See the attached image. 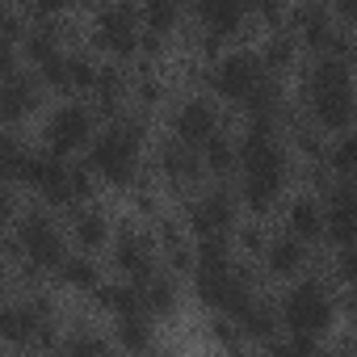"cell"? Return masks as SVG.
I'll return each mask as SVG.
<instances>
[{"label": "cell", "instance_id": "d6986e66", "mask_svg": "<svg viewBox=\"0 0 357 357\" xmlns=\"http://www.w3.org/2000/svg\"><path fill=\"white\" fill-rule=\"evenodd\" d=\"M139 294H143V311H147L151 319H160V324H172L176 315H181V307H185L181 278H172L168 269H160L151 282H143Z\"/></svg>", "mask_w": 357, "mask_h": 357}, {"label": "cell", "instance_id": "ffe728a7", "mask_svg": "<svg viewBox=\"0 0 357 357\" xmlns=\"http://www.w3.org/2000/svg\"><path fill=\"white\" fill-rule=\"evenodd\" d=\"M202 164L211 181H236L240 176V135H231V126H223L206 147H202Z\"/></svg>", "mask_w": 357, "mask_h": 357}, {"label": "cell", "instance_id": "f1b7e54d", "mask_svg": "<svg viewBox=\"0 0 357 357\" xmlns=\"http://www.w3.org/2000/svg\"><path fill=\"white\" fill-rule=\"evenodd\" d=\"M344 315L353 319V328H357V286L349 290V298H344Z\"/></svg>", "mask_w": 357, "mask_h": 357}, {"label": "cell", "instance_id": "484cf974", "mask_svg": "<svg viewBox=\"0 0 357 357\" xmlns=\"http://www.w3.org/2000/svg\"><path fill=\"white\" fill-rule=\"evenodd\" d=\"M139 17H143V30H151L160 38H181L185 26H190V13L181 5H168V0H147V5H139Z\"/></svg>", "mask_w": 357, "mask_h": 357}, {"label": "cell", "instance_id": "1f68e13d", "mask_svg": "<svg viewBox=\"0 0 357 357\" xmlns=\"http://www.w3.org/2000/svg\"><path fill=\"white\" fill-rule=\"evenodd\" d=\"M143 357H172V353H155V349H151V353H143Z\"/></svg>", "mask_w": 357, "mask_h": 357}, {"label": "cell", "instance_id": "9a60e30c", "mask_svg": "<svg viewBox=\"0 0 357 357\" xmlns=\"http://www.w3.org/2000/svg\"><path fill=\"white\" fill-rule=\"evenodd\" d=\"M261 273L265 278H278V282H298V278H307L311 273V244H303V240H294L290 231H278L273 240H269V248H265V257H261Z\"/></svg>", "mask_w": 357, "mask_h": 357}, {"label": "cell", "instance_id": "7c38bea8", "mask_svg": "<svg viewBox=\"0 0 357 357\" xmlns=\"http://www.w3.org/2000/svg\"><path fill=\"white\" fill-rule=\"evenodd\" d=\"M319 198H324V215H328V244L353 248L357 244V181L336 176Z\"/></svg>", "mask_w": 357, "mask_h": 357}, {"label": "cell", "instance_id": "cb8c5ba5", "mask_svg": "<svg viewBox=\"0 0 357 357\" xmlns=\"http://www.w3.org/2000/svg\"><path fill=\"white\" fill-rule=\"evenodd\" d=\"M109 336H114V349H118V353L143 357V353H151V340H155V319H151L147 311L126 315V319H114Z\"/></svg>", "mask_w": 357, "mask_h": 357}, {"label": "cell", "instance_id": "d6a6232c", "mask_svg": "<svg viewBox=\"0 0 357 357\" xmlns=\"http://www.w3.org/2000/svg\"><path fill=\"white\" fill-rule=\"evenodd\" d=\"M9 357H22V353H9Z\"/></svg>", "mask_w": 357, "mask_h": 357}, {"label": "cell", "instance_id": "4316f807", "mask_svg": "<svg viewBox=\"0 0 357 357\" xmlns=\"http://www.w3.org/2000/svg\"><path fill=\"white\" fill-rule=\"evenodd\" d=\"M269 240H273V231H269V223H265V219H244V223L236 227V236H231V244H236V257H244V261H257V265H261V257H265Z\"/></svg>", "mask_w": 357, "mask_h": 357}, {"label": "cell", "instance_id": "277c9868", "mask_svg": "<svg viewBox=\"0 0 357 357\" xmlns=\"http://www.w3.org/2000/svg\"><path fill=\"white\" fill-rule=\"evenodd\" d=\"M97 130H101V118H97V109H93L89 101H80V97H59V101L43 114V126H38L43 139H38V143L72 160L76 151H89V143L97 139Z\"/></svg>", "mask_w": 357, "mask_h": 357}, {"label": "cell", "instance_id": "8992f818", "mask_svg": "<svg viewBox=\"0 0 357 357\" xmlns=\"http://www.w3.org/2000/svg\"><path fill=\"white\" fill-rule=\"evenodd\" d=\"M269 80L261 55L252 43H240V47H227L215 63H211V76H206V93L215 101H227V105H244L261 84Z\"/></svg>", "mask_w": 357, "mask_h": 357}, {"label": "cell", "instance_id": "ba28073f", "mask_svg": "<svg viewBox=\"0 0 357 357\" xmlns=\"http://www.w3.org/2000/svg\"><path fill=\"white\" fill-rule=\"evenodd\" d=\"M227 126V114L219 109V101L206 93V89H190L185 97H176L172 109H168V135L181 139L190 147H206L219 130Z\"/></svg>", "mask_w": 357, "mask_h": 357}, {"label": "cell", "instance_id": "e0dca14e", "mask_svg": "<svg viewBox=\"0 0 357 357\" xmlns=\"http://www.w3.org/2000/svg\"><path fill=\"white\" fill-rule=\"evenodd\" d=\"M257 55H261V63H265V72H269L273 80H286V76H298L303 43L294 38L290 26H282V30H269V34L257 38Z\"/></svg>", "mask_w": 357, "mask_h": 357}, {"label": "cell", "instance_id": "3957f363", "mask_svg": "<svg viewBox=\"0 0 357 357\" xmlns=\"http://www.w3.org/2000/svg\"><path fill=\"white\" fill-rule=\"evenodd\" d=\"M181 223H185V231L194 236V240H231L236 236V227L244 223L240 215H244V206H240V194H236V185H227V181H211V185H202L198 194H190L185 202H181Z\"/></svg>", "mask_w": 357, "mask_h": 357}, {"label": "cell", "instance_id": "30bf717a", "mask_svg": "<svg viewBox=\"0 0 357 357\" xmlns=\"http://www.w3.org/2000/svg\"><path fill=\"white\" fill-rule=\"evenodd\" d=\"M43 97H47V84L30 68H17L9 76H0V118H5V126L22 130V122L43 109Z\"/></svg>", "mask_w": 357, "mask_h": 357}, {"label": "cell", "instance_id": "4dcf8cb0", "mask_svg": "<svg viewBox=\"0 0 357 357\" xmlns=\"http://www.w3.org/2000/svg\"><path fill=\"white\" fill-rule=\"evenodd\" d=\"M344 357H357V336H353V340L344 344Z\"/></svg>", "mask_w": 357, "mask_h": 357}, {"label": "cell", "instance_id": "d4e9b609", "mask_svg": "<svg viewBox=\"0 0 357 357\" xmlns=\"http://www.w3.org/2000/svg\"><path fill=\"white\" fill-rule=\"evenodd\" d=\"M172 80L164 68H135V89H130V105L143 114H155L160 105H168Z\"/></svg>", "mask_w": 357, "mask_h": 357}, {"label": "cell", "instance_id": "2e32d148", "mask_svg": "<svg viewBox=\"0 0 357 357\" xmlns=\"http://www.w3.org/2000/svg\"><path fill=\"white\" fill-rule=\"evenodd\" d=\"M114 231H118V223H114L109 211H101L97 202H93V206H80V211L68 215V240H72L76 252H89V257H97L101 248L109 252Z\"/></svg>", "mask_w": 357, "mask_h": 357}, {"label": "cell", "instance_id": "603a6c76", "mask_svg": "<svg viewBox=\"0 0 357 357\" xmlns=\"http://www.w3.org/2000/svg\"><path fill=\"white\" fill-rule=\"evenodd\" d=\"M55 282L63 286V290H72V294H97V286L105 282V273H101V261L97 257H89V252H68V261L59 265V273H55Z\"/></svg>", "mask_w": 357, "mask_h": 357}, {"label": "cell", "instance_id": "44dd1931", "mask_svg": "<svg viewBox=\"0 0 357 357\" xmlns=\"http://www.w3.org/2000/svg\"><path fill=\"white\" fill-rule=\"evenodd\" d=\"M93 307L101 315H109V319H126V315H139L143 311V294L126 278H105L97 286V294H93Z\"/></svg>", "mask_w": 357, "mask_h": 357}, {"label": "cell", "instance_id": "5bb4252c", "mask_svg": "<svg viewBox=\"0 0 357 357\" xmlns=\"http://www.w3.org/2000/svg\"><path fill=\"white\" fill-rule=\"evenodd\" d=\"M282 231H290L303 244H319L328 240V215H324V198L311 190H298L286 198L282 206Z\"/></svg>", "mask_w": 357, "mask_h": 357}, {"label": "cell", "instance_id": "f546056e", "mask_svg": "<svg viewBox=\"0 0 357 357\" xmlns=\"http://www.w3.org/2000/svg\"><path fill=\"white\" fill-rule=\"evenodd\" d=\"M223 357H261V353H252V349H248V344H236V349H227V353H223Z\"/></svg>", "mask_w": 357, "mask_h": 357}, {"label": "cell", "instance_id": "83f0119b", "mask_svg": "<svg viewBox=\"0 0 357 357\" xmlns=\"http://www.w3.org/2000/svg\"><path fill=\"white\" fill-rule=\"evenodd\" d=\"M328 278H332V286H349V290L357 286V244L332 252V261H328Z\"/></svg>", "mask_w": 357, "mask_h": 357}, {"label": "cell", "instance_id": "4fadbf2b", "mask_svg": "<svg viewBox=\"0 0 357 357\" xmlns=\"http://www.w3.org/2000/svg\"><path fill=\"white\" fill-rule=\"evenodd\" d=\"M190 22L202 26V30H211V34H219V38L231 43V47H240V38L257 34L252 9L236 5V0H206V5H198V9L190 13Z\"/></svg>", "mask_w": 357, "mask_h": 357}, {"label": "cell", "instance_id": "7a4b0ae2", "mask_svg": "<svg viewBox=\"0 0 357 357\" xmlns=\"http://www.w3.org/2000/svg\"><path fill=\"white\" fill-rule=\"evenodd\" d=\"M278 311H282V332H298V336L324 340L336 328L340 298H336L332 278L307 273V278H298V282L286 286V294L278 298Z\"/></svg>", "mask_w": 357, "mask_h": 357}, {"label": "cell", "instance_id": "9c48e42d", "mask_svg": "<svg viewBox=\"0 0 357 357\" xmlns=\"http://www.w3.org/2000/svg\"><path fill=\"white\" fill-rule=\"evenodd\" d=\"M155 181L164 185V194H176V198H190V194H198L202 190V176H206V164H202V151L198 147H190V143H181V139H172V135H164L160 143H155Z\"/></svg>", "mask_w": 357, "mask_h": 357}, {"label": "cell", "instance_id": "52a82bcc", "mask_svg": "<svg viewBox=\"0 0 357 357\" xmlns=\"http://www.w3.org/2000/svg\"><path fill=\"white\" fill-rule=\"evenodd\" d=\"M109 265H114V278H126L135 286L151 282L164 265H160V248H155V236L135 219H122L118 231H114V244H109Z\"/></svg>", "mask_w": 357, "mask_h": 357}, {"label": "cell", "instance_id": "8fae6325", "mask_svg": "<svg viewBox=\"0 0 357 357\" xmlns=\"http://www.w3.org/2000/svg\"><path fill=\"white\" fill-rule=\"evenodd\" d=\"M286 26L294 30V38L303 43L307 55H328L332 43H336L340 30H344V26L336 22L332 5H294V9L286 13Z\"/></svg>", "mask_w": 357, "mask_h": 357}, {"label": "cell", "instance_id": "ac0fdd59", "mask_svg": "<svg viewBox=\"0 0 357 357\" xmlns=\"http://www.w3.org/2000/svg\"><path fill=\"white\" fill-rule=\"evenodd\" d=\"M236 328H240V336H244V344H269V340H278L282 336V311H278V298H265V294H257L240 315H236Z\"/></svg>", "mask_w": 357, "mask_h": 357}, {"label": "cell", "instance_id": "7402d4cb", "mask_svg": "<svg viewBox=\"0 0 357 357\" xmlns=\"http://www.w3.org/2000/svg\"><path fill=\"white\" fill-rule=\"evenodd\" d=\"M59 353H63V357H114L118 349H114V336L101 332L97 324H89V319H68V336H63Z\"/></svg>", "mask_w": 357, "mask_h": 357}, {"label": "cell", "instance_id": "6da1fadb", "mask_svg": "<svg viewBox=\"0 0 357 357\" xmlns=\"http://www.w3.org/2000/svg\"><path fill=\"white\" fill-rule=\"evenodd\" d=\"M294 80H298V89H294L298 109L328 139L357 130V68L353 63H344L336 55H311Z\"/></svg>", "mask_w": 357, "mask_h": 357}, {"label": "cell", "instance_id": "5b68a950", "mask_svg": "<svg viewBox=\"0 0 357 357\" xmlns=\"http://www.w3.org/2000/svg\"><path fill=\"white\" fill-rule=\"evenodd\" d=\"M89 47L105 59H118V63H139V38H143V17L135 5H101L89 13Z\"/></svg>", "mask_w": 357, "mask_h": 357}]
</instances>
